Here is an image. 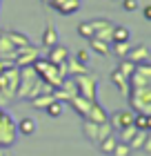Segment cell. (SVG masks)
<instances>
[{"label":"cell","instance_id":"8992f818","mask_svg":"<svg viewBox=\"0 0 151 156\" xmlns=\"http://www.w3.org/2000/svg\"><path fill=\"white\" fill-rule=\"evenodd\" d=\"M82 134L91 140L93 145H98L102 138H107L109 134H113V129H111L109 123L98 125V123H89V120H84V123H82Z\"/></svg>","mask_w":151,"mask_h":156},{"label":"cell","instance_id":"7c38bea8","mask_svg":"<svg viewBox=\"0 0 151 156\" xmlns=\"http://www.w3.org/2000/svg\"><path fill=\"white\" fill-rule=\"evenodd\" d=\"M69 49L64 47V45H60V42H56L53 47H49V54H47V60L51 62V65H62L64 60L69 58Z\"/></svg>","mask_w":151,"mask_h":156},{"label":"cell","instance_id":"d6a6232c","mask_svg":"<svg viewBox=\"0 0 151 156\" xmlns=\"http://www.w3.org/2000/svg\"><path fill=\"white\" fill-rule=\"evenodd\" d=\"M76 60L80 62V65H87L89 67V60H91V54L87 51V49H80V51L76 54Z\"/></svg>","mask_w":151,"mask_h":156},{"label":"cell","instance_id":"5b68a950","mask_svg":"<svg viewBox=\"0 0 151 156\" xmlns=\"http://www.w3.org/2000/svg\"><path fill=\"white\" fill-rule=\"evenodd\" d=\"M76 87H78V96L87 98V101L96 103L98 101V78L91 74H82V76H74Z\"/></svg>","mask_w":151,"mask_h":156},{"label":"cell","instance_id":"8fae6325","mask_svg":"<svg viewBox=\"0 0 151 156\" xmlns=\"http://www.w3.org/2000/svg\"><path fill=\"white\" fill-rule=\"evenodd\" d=\"M84 120L102 125V123H109V114H107V109L96 101V103H91V107H89V112H87V116H84Z\"/></svg>","mask_w":151,"mask_h":156},{"label":"cell","instance_id":"9a60e30c","mask_svg":"<svg viewBox=\"0 0 151 156\" xmlns=\"http://www.w3.org/2000/svg\"><path fill=\"white\" fill-rule=\"evenodd\" d=\"M69 107L76 112L78 116H87V112H89V107H91V101H87V98H82V96H74L69 101Z\"/></svg>","mask_w":151,"mask_h":156},{"label":"cell","instance_id":"4316f807","mask_svg":"<svg viewBox=\"0 0 151 156\" xmlns=\"http://www.w3.org/2000/svg\"><path fill=\"white\" fill-rule=\"evenodd\" d=\"M62 112H64V103H60V101H51V103L45 107V114H49L51 118H58Z\"/></svg>","mask_w":151,"mask_h":156},{"label":"cell","instance_id":"7a4b0ae2","mask_svg":"<svg viewBox=\"0 0 151 156\" xmlns=\"http://www.w3.org/2000/svg\"><path fill=\"white\" fill-rule=\"evenodd\" d=\"M129 105L133 114H149L151 116V87H133L129 89Z\"/></svg>","mask_w":151,"mask_h":156},{"label":"cell","instance_id":"2e32d148","mask_svg":"<svg viewBox=\"0 0 151 156\" xmlns=\"http://www.w3.org/2000/svg\"><path fill=\"white\" fill-rule=\"evenodd\" d=\"M64 67H67V76H71V78H74V76H82V74H89V67L87 65H80V62H78L76 58H71V56L64 60Z\"/></svg>","mask_w":151,"mask_h":156},{"label":"cell","instance_id":"f1b7e54d","mask_svg":"<svg viewBox=\"0 0 151 156\" xmlns=\"http://www.w3.org/2000/svg\"><path fill=\"white\" fill-rule=\"evenodd\" d=\"M118 72L122 74V76H127V80H129V76H131L133 74V69H136V65H133V62L131 60H127V58H120V62H118Z\"/></svg>","mask_w":151,"mask_h":156},{"label":"cell","instance_id":"d590c367","mask_svg":"<svg viewBox=\"0 0 151 156\" xmlns=\"http://www.w3.org/2000/svg\"><path fill=\"white\" fill-rule=\"evenodd\" d=\"M142 152H151V134L147 136V140H145V145H142Z\"/></svg>","mask_w":151,"mask_h":156},{"label":"cell","instance_id":"484cf974","mask_svg":"<svg viewBox=\"0 0 151 156\" xmlns=\"http://www.w3.org/2000/svg\"><path fill=\"white\" fill-rule=\"evenodd\" d=\"M131 47H133V42H131V40H127V42H111V51L116 54L118 58H125Z\"/></svg>","mask_w":151,"mask_h":156},{"label":"cell","instance_id":"d6986e66","mask_svg":"<svg viewBox=\"0 0 151 156\" xmlns=\"http://www.w3.org/2000/svg\"><path fill=\"white\" fill-rule=\"evenodd\" d=\"M56 42H60V40H58V31H56V27L49 23V25L45 27V31H42V47L49 49V47H53Z\"/></svg>","mask_w":151,"mask_h":156},{"label":"cell","instance_id":"d4e9b609","mask_svg":"<svg viewBox=\"0 0 151 156\" xmlns=\"http://www.w3.org/2000/svg\"><path fill=\"white\" fill-rule=\"evenodd\" d=\"M116 143H118L116 134H109L107 138H102V140L98 143V150L102 152V154H111V152H113V147H116Z\"/></svg>","mask_w":151,"mask_h":156},{"label":"cell","instance_id":"ac0fdd59","mask_svg":"<svg viewBox=\"0 0 151 156\" xmlns=\"http://www.w3.org/2000/svg\"><path fill=\"white\" fill-rule=\"evenodd\" d=\"M109 78H111V83L120 89V94H122V96H127V94H129V80H127V76H122L118 69H113V72L109 74Z\"/></svg>","mask_w":151,"mask_h":156},{"label":"cell","instance_id":"603a6c76","mask_svg":"<svg viewBox=\"0 0 151 156\" xmlns=\"http://www.w3.org/2000/svg\"><path fill=\"white\" fill-rule=\"evenodd\" d=\"M127 40H131V31H129L127 27L116 25L113 31H111V42H127Z\"/></svg>","mask_w":151,"mask_h":156},{"label":"cell","instance_id":"e0dca14e","mask_svg":"<svg viewBox=\"0 0 151 156\" xmlns=\"http://www.w3.org/2000/svg\"><path fill=\"white\" fill-rule=\"evenodd\" d=\"M36 120L31 118V116H25V118H20L18 123H16V132L18 134H25V136H31V134L36 132Z\"/></svg>","mask_w":151,"mask_h":156},{"label":"cell","instance_id":"836d02e7","mask_svg":"<svg viewBox=\"0 0 151 156\" xmlns=\"http://www.w3.org/2000/svg\"><path fill=\"white\" fill-rule=\"evenodd\" d=\"M120 5H122V9H125V11H136L140 7L138 0H120Z\"/></svg>","mask_w":151,"mask_h":156},{"label":"cell","instance_id":"ffe728a7","mask_svg":"<svg viewBox=\"0 0 151 156\" xmlns=\"http://www.w3.org/2000/svg\"><path fill=\"white\" fill-rule=\"evenodd\" d=\"M7 38L11 40V45L20 49V47H27V45H31V40L29 36H25V34H20V31H7Z\"/></svg>","mask_w":151,"mask_h":156},{"label":"cell","instance_id":"4dcf8cb0","mask_svg":"<svg viewBox=\"0 0 151 156\" xmlns=\"http://www.w3.org/2000/svg\"><path fill=\"white\" fill-rule=\"evenodd\" d=\"M136 132H138V129H136L133 125H129V127H125V129L118 132V140H120V143H129V140L136 136Z\"/></svg>","mask_w":151,"mask_h":156},{"label":"cell","instance_id":"52a82bcc","mask_svg":"<svg viewBox=\"0 0 151 156\" xmlns=\"http://www.w3.org/2000/svg\"><path fill=\"white\" fill-rule=\"evenodd\" d=\"M133 87H151V65L149 62H138L133 74L129 76V89Z\"/></svg>","mask_w":151,"mask_h":156},{"label":"cell","instance_id":"e575fe53","mask_svg":"<svg viewBox=\"0 0 151 156\" xmlns=\"http://www.w3.org/2000/svg\"><path fill=\"white\" fill-rule=\"evenodd\" d=\"M142 16H145V20H151V5L142 7Z\"/></svg>","mask_w":151,"mask_h":156},{"label":"cell","instance_id":"cb8c5ba5","mask_svg":"<svg viewBox=\"0 0 151 156\" xmlns=\"http://www.w3.org/2000/svg\"><path fill=\"white\" fill-rule=\"evenodd\" d=\"M51 101H56V98H53V91H45V94H40V96H36V98H33V101H29V103L33 105V107H36V109H45V107H47V105H49V103H51Z\"/></svg>","mask_w":151,"mask_h":156},{"label":"cell","instance_id":"74e56055","mask_svg":"<svg viewBox=\"0 0 151 156\" xmlns=\"http://www.w3.org/2000/svg\"><path fill=\"white\" fill-rule=\"evenodd\" d=\"M0 156H11V154H9V150H2V147H0Z\"/></svg>","mask_w":151,"mask_h":156},{"label":"cell","instance_id":"30bf717a","mask_svg":"<svg viewBox=\"0 0 151 156\" xmlns=\"http://www.w3.org/2000/svg\"><path fill=\"white\" fill-rule=\"evenodd\" d=\"M133 112L131 109H118V112H113V114L109 116V125H111V129H116V132H120V129H125V127H129V125H133Z\"/></svg>","mask_w":151,"mask_h":156},{"label":"cell","instance_id":"1f68e13d","mask_svg":"<svg viewBox=\"0 0 151 156\" xmlns=\"http://www.w3.org/2000/svg\"><path fill=\"white\" fill-rule=\"evenodd\" d=\"M131 154V147H129L127 143H116V147H113V152H111V156H129Z\"/></svg>","mask_w":151,"mask_h":156},{"label":"cell","instance_id":"ba28073f","mask_svg":"<svg viewBox=\"0 0 151 156\" xmlns=\"http://www.w3.org/2000/svg\"><path fill=\"white\" fill-rule=\"evenodd\" d=\"M38 58H40V47H36V45H27V47H20L18 51H16L13 65H16V67H31Z\"/></svg>","mask_w":151,"mask_h":156},{"label":"cell","instance_id":"44dd1931","mask_svg":"<svg viewBox=\"0 0 151 156\" xmlns=\"http://www.w3.org/2000/svg\"><path fill=\"white\" fill-rule=\"evenodd\" d=\"M89 47H91V51H96L100 56H109L111 54V45H109V42H105V40H100V38H91L89 40Z\"/></svg>","mask_w":151,"mask_h":156},{"label":"cell","instance_id":"4fadbf2b","mask_svg":"<svg viewBox=\"0 0 151 156\" xmlns=\"http://www.w3.org/2000/svg\"><path fill=\"white\" fill-rule=\"evenodd\" d=\"M125 58H127V60H131L133 65H138V62H149V60H151V56H149L147 45H136V47L129 49V54L125 56Z\"/></svg>","mask_w":151,"mask_h":156},{"label":"cell","instance_id":"5bb4252c","mask_svg":"<svg viewBox=\"0 0 151 156\" xmlns=\"http://www.w3.org/2000/svg\"><path fill=\"white\" fill-rule=\"evenodd\" d=\"M16 51H18V49L11 45L9 38H7V31H0V58L13 62V58H16Z\"/></svg>","mask_w":151,"mask_h":156},{"label":"cell","instance_id":"6da1fadb","mask_svg":"<svg viewBox=\"0 0 151 156\" xmlns=\"http://www.w3.org/2000/svg\"><path fill=\"white\" fill-rule=\"evenodd\" d=\"M31 67H33V72L38 74L40 80L45 83L47 87H51V89H58V87H60V83L64 80L62 74H60V69H58V65H51V62H49L47 58H42V56L33 62Z\"/></svg>","mask_w":151,"mask_h":156},{"label":"cell","instance_id":"3957f363","mask_svg":"<svg viewBox=\"0 0 151 156\" xmlns=\"http://www.w3.org/2000/svg\"><path fill=\"white\" fill-rule=\"evenodd\" d=\"M18 74H20V69L16 65H11V67H7L5 72H0V94H2L7 101H13V98H16Z\"/></svg>","mask_w":151,"mask_h":156},{"label":"cell","instance_id":"f35d334b","mask_svg":"<svg viewBox=\"0 0 151 156\" xmlns=\"http://www.w3.org/2000/svg\"><path fill=\"white\" fill-rule=\"evenodd\" d=\"M42 2H47V0H42Z\"/></svg>","mask_w":151,"mask_h":156},{"label":"cell","instance_id":"9c48e42d","mask_svg":"<svg viewBox=\"0 0 151 156\" xmlns=\"http://www.w3.org/2000/svg\"><path fill=\"white\" fill-rule=\"evenodd\" d=\"M89 23L93 27V38H100V40H105V42L111 45V31H113L116 25H113L111 20H107V18H93Z\"/></svg>","mask_w":151,"mask_h":156},{"label":"cell","instance_id":"277c9868","mask_svg":"<svg viewBox=\"0 0 151 156\" xmlns=\"http://www.w3.org/2000/svg\"><path fill=\"white\" fill-rule=\"evenodd\" d=\"M16 123H13L11 114H7L5 109H0V147L2 150H9V147L16 143Z\"/></svg>","mask_w":151,"mask_h":156},{"label":"cell","instance_id":"83f0119b","mask_svg":"<svg viewBox=\"0 0 151 156\" xmlns=\"http://www.w3.org/2000/svg\"><path fill=\"white\" fill-rule=\"evenodd\" d=\"M151 132H136V136L129 140V147H131V150H142V145H145V140H147V136H149Z\"/></svg>","mask_w":151,"mask_h":156},{"label":"cell","instance_id":"8d00e7d4","mask_svg":"<svg viewBox=\"0 0 151 156\" xmlns=\"http://www.w3.org/2000/svg\"><path fill=\"white\" fill-rule=\"evenodd\" d=\"M11 65H13L11 60H2V58H0V72H5V69H7V67H11Z\"/></svg>","mask_w":151,"mask_h":156},{"label":"cell","instance_id":"f546056e","mask_svg":"<svg viewBox=\"0 0 151 156\" xmlns=\"http://www.w3.org/2000/svg\"><path fill=\"white\" fill-rule=\"evenodd\" d=\"M78 36L84 38V40H91V38H93V27H91L89 20H84V23L78 25Z\"/></svg>","mask_w":151,"mask_h":156},{"label":"cell","instance_id":"7402d4cb","mask_svg":"<svg viewBox=\"0 0 151 156\" xmlns=\"http://www.w3.org/2000/svg\"><path fill=\"white\" fill-rule=\"evenodd\" d=\"M133 127L138 132H151V116L149 114H136L133 116Z\"/></svg>","mask_w":151,"mask_h":156}]
</instances>
